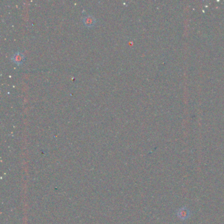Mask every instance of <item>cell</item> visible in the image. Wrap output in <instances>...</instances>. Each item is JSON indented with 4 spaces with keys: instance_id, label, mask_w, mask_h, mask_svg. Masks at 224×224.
Wrapping results in <instances>:
<instances>
[{
    "instance_id": "obj_1",
    "label": "cell",
    "mask_w": 224,
    "mask_h": 224,
    "mask_svg": "<svg viewBox=\"0 0 224 224\" xmlns=\"http://www.w3.org/2000/svg\"><path fill=\"white\" fill-rule=\"evenodd\" d=\"M176 215L179 219L181 220H187L191 216L189 208L187 207H182L179 208L176 212Z\"/></svg>"
},
{
    "instance_id": "obj_2",
    "label": "cell",
    "mask_w": 224,
    "mask_h": 224,
    "mask_svg": "<svg viewBox=\"0 0 224 224\" xmlns=\"http://www.w3.org/2000/svg\"><path fill=\"white\" fill-rule=\"evenodd\" d=\"M11 61H13L14 63L17 64V65H21L23 62L25 60V57L24 54L21 52H16L14 53L11 57Z\"/></svg>"
},
{
    "instance_id": "obj_3",
    "label": "cell",
    "mask_w": 224,
    "mask_h": 224,
    "mask_svg": "<svg viewBox=\"0 0 224 224\" xmlns=\"http://www.w3.org/2000/svg\"><path fill=\"white\" fill-rule=\"evenodd\" d=\"M82 21L83 25H84L86 27L91 28L96 24L97 20L94 16L91 15V14H89V15H86L83 18Z\"/></svg>"
}]
</instances>
